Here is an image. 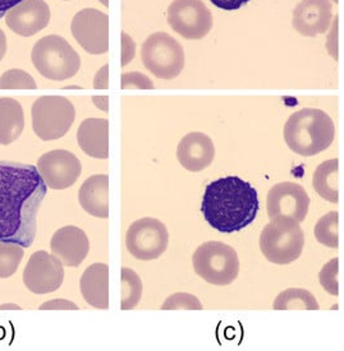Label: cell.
Instances as JSON below:
<instances>
[{
    "label": "cell",
    "instance_id": "obj_1",
    "mask_svg": "<svg viewBox=\"0 0 344 351\" xmlns=\"http://www.w3.org/2000/svg\"><path fill=\"white\" fill-rule=\"evenodd\" d=\"M47 191L38 167L0 162V241L31 247Z\"/></svg>",
    "mask_w": 344,
    "mask_h": 351
},
{
    "label": "cell",
    "instance_id": "obj_2",
    "mask_svg": "<svg viewBox=\"0 0 344 351\" xmlns=\"http://www.w3.org/2000/svg\"><path fill=\"white\" fill-rule=\"evenodd\" d=\"M260 210L257 191L240 176H225L206 186L201 213L219 232L232 234L255 221Z\"/></svg>",
    "mask_w": 344,
    "mask_h": 351
},
{
    "label": "cell",
    "instance_id": "obj_3",
    "mask_svg": "<svg viewBox=\"0 0 344 351\" xmlns=\"http://www.w3.org/2000/svg\"><path fill=\"white\" fill-rule=\"evenodd\" d=\"M283 133L295 154L310 158L330 147L335 137L334 121L324 110L306 108L289 117Z\"/></svg>",
    "mask_w": 344,
    "mask_h": 351
},
{
    "label": "cell",
    "instance_id": "obj_4",
    "mask_svg": "<svg viewBox=\"0 0 344 351\" xmlns=\"http://www.w3.org/2000/svg\"><path fill=\"white\" fill-rule=\"evenodd\" d=\"M305 245V234L299 222L287 216H277L264 228L260 250L265 258L275 265H289L297 261Z\"/></svg>",
    "mask_w": 344,
    "mask_h": 351
},
{
    "label": "cell",
    "instance_id": "obj_5",
    "mask_svg": "<svg viewBox=\"0 0 344 351\" xmlns=\"http://www.w3.org/2000/svg\"><path fill=\"white\" fill-rule=\"evenodd\" d=\"M31 58L38 73L51 81L69 80L81 68L78 53L65 38L58 35H49L38 40Z\"/></svg>",
    "mask_w": 344,
    "mask_h": 351
},
{
    "label": "cell",
    "instance_id": "obj_6",
    "mask_svg": "<svg viewBox=\"0 0 344 351\" xmlns=\"http://www.w3.org/2000/svg\"><path fill=\"white\" fill-rule=\"evenodd\" d=\"M195 272L215 287L232 284L240 274V259L231 245L222 241H206L192 257Z\"/></svg>",
    "mask_w": 344,
    "mask_h": 351
},
{
    "label": "cell",
    "instance_id": "obj_7",
    "mask_svg": "<svg viewBox=\"0 0 344 351\" xmlns=\"http://www.w3.org/2000/svg\"><path fill=\"white\" fill-rule=\"evenodd\" d=\"M141 60L145 68L160 80H174L185 68V50L167 32L150 35L141 47Z\"/></svg>",
    "mask_w": 344,
    "mask_h": 351
},
{
    "label": "cell",
    "instance_id": "obj_8",
    "mask_svg": "<svg viewBox=\"0 0 344 351\" xmlns=\"http://www.w3.org/2000/svg\"><path fill=\"white\" fill-rule=\"evenodd\" d=\"M32 128L38 138L54 141L69 132L76 119L75 105L63 96H43L32 105Z\"/></svg>",
    "mask_w": 344,
    "mask_h": 351
},
{
    "label": "cell",
    "instance_id": "obj_9",
    "mask_svg": "<svg viewBox=\"0 0 344 351\" xmlns=\"http://www.w3.org/2000/svg\"><path fill=\"white\" fill-rule=\"evenodd\" d=\"M168 23L187 40H201L213 28V16L203 0H173L168 8Z\"/></svg>",
    "mask_w": 344,
    "mask_h": 351
},
{
    "label": "cell",
    "instance_id": "obj_10",
    "mask_svg": "<svg viewBox=\"0 0 344 351\" xmlns=\"http://www.w3.org/2000/svg\"><path fill=\"white\" fill-rule=\"evenodd\" d=\"M167 226L152 217L133 222L126 235V245L130 254L140 261L158 259L168 248Z\"/></svg>",
    "mask_w": 344,
    "mask_h": 351
},
{
    "label": "cell",
    "instance_id": "obj_11",
    "mask_svg": "<svg viewBox=\"0 0 344 351\" xmlns=\"http://www.w3.org/2000/svg\"><path fill=\"white\" fill-rule=\"evenodd\" d=\"M72 35L78 45L93 56L109 50V16L102 10L86 8L76 14L71 23Z\"/></svg>",
    "mask_w": 344,
    "mask_h": 351
},
{
    "label": "cell",
    "instance_id": "obj_12",
    "mask_svg": "<svg viewBox=\"0 0 344 351\" xmlns=\"http://www.w3.org/2000/svg\"><path fill=\"white\" fill-rule=\"evenodd\" d=\"M63 280V263L45 250L35 252L23 271L25 287L38 295L54 293L62 287Z\"/></svg>",
    "mask_w": 344,
    "mask_h": 351
},
{
    "label": "cell",
    "instance_id": "obj_13",
    "mask_svg": "<svg viewBox=\"0 0 344 351\" xmlns=\"http://www.w3.org/2000/svg\"><path fill=\"white\" fill-rule=\"evenodd\" d=\"M38 170L47 188L63 191L75 184L82 173V165L75 154L54 149L38 158Z\"/></svg>",
    "mask_w": 344,
    "mask_h": 351
},
{
    "label": "cell",
    "instance_id": "obj_14",
    "mask_svg": "<svg viewBox=\"0 0 344 351\" xmlns=\"http://www.w3.org/2000/svg\"><path fill=\"white\" fill-rule=\"evenodd\" d=\"M310 207V197L302 185L284 182L274 185L268 194V215L292 217L302 222L306 219Z\"/></svg>",
    "mask_w": 344,
    "mask_h": 351
},
{
    "label": "cell",
    "instance_id": "obj_15",
    "mask_svg": "<svg viewBox=\"0 0 344 351\" xmlns=\"http://www.w3.org/2000/svg\"><path fill=\"white\" fill-rule=\"evenodd\" d=\"M51 17L44 0H23L5 14V23L19 36L31 37L47 27Z\"/></svg>",
    "mask_w": 344,
    "mask_h": 351
},
{
    "label": "cell",
    "instance_id": "obj_16",
    "mask_svg": "<svg viewBox=\"0 0 344 351\" xmlns=\"http://www.w3.org/2000/svg\"><path fill=\"white\" fill-rule=\"evenodd\" d=\"M333 7L330 0H301L293 10L292 25L302 36L323 35L330 28Z\"/></svg>",
    "mask_w": 344,
    "mask_h": 351
},
{
    "label": "cell",
    "instance_id": "obj_17",
    "mask_svg": "<svg viewBox=\"0 0 344 351\" xmlns=\"http://www.w3.org/2000/svg\"><path fill=\"white\" fill-rule=\"evenodd\" d=\"M50 248L63 266L78 267L89 254L90 241L82 229L65 226L53 235Z\"/></svg>",
    "mask_w": 344,
    "mask_h": 351
},
{
    "label": "cell",
    "instance_id": "obj_18",
    "mask_svg": "<svg viewBox=\"0 0 344 351\" xmlns=\"http://www.w3.org/2000/svg\"><path fill=\"white\" fill-rule=\"evenodd\" d=\"M177 158L179 164L188 171H201L214 160V143L201 132L188 133L178 145Z\"/></svg>",
    "mask_w": 344,
    "mask_h": 351
},
{
    "label": "cell",
    "instance_id": "obj_19",
    "mask_svg": "<svg viewBox=\"0 0 344 351\" xmlns=\"http://www.w3.org/2000/svg\"><path fill=\"white\" fill-rule=\"evenodd\" d=\"M77 142L90 158H109V121L102 118H89L82 121L77 130Z\"/></svg>",
    "mask_w": 344,
    "mask_h": 351
},
{
    "label": "cell",
    "instance_id": "obj_20",
    "mask_svg": "<svg viewBox=\"0 0 344 351\" xmlns=\"http://www.w3.org/2000/svg\"><path fill=\"white\" fill-rule=\"evenodd\" d=\"M81 294L86 303L96 309L109 308V266L95 263L87 268L80 280Z\"/></svg>",
    "mask_w": 344,
    "mask_h": 351
},
{
    "label": "cell",
    "instance_id": "obj_21",
    "mask_svg": "<svg viewBox=\"0 0 344 351\" xmlns=\"http://www.w3.org/2000/svg\"><path fill=\"white\" fill-rule=\"evenodd\" d=\"M78 201L86 213L93 217H109V176H90L78 192Z\"/></svg>",
    "mask_w": 344,
    "mask_h": 351
},
{
    "label": "cell",
    "instance_id": "obj_22",
    "mask_svg": "<svg viewBox=\"0 0 344 351\" xmlns=\"http://www.w3.org/2000/svg\"><path fill=\"white\" fill-rule=\"evenodd\" d=\"M25 128V112L17 100L0 97V145L8 146L21 137Z\"/></svg>",
    "mask_w": 344,
    "mask_h": 351
},
{
    "label": "cell",
    "instance_id": "obj_23",
    "mask_svg": "<svg viewBox=\"0 0 344 351\" xmlns=\"http://www.w3.org/2000/svg\"><path fill=\"white\" fill-rule=\"evenodd\" d=\"M314 189L321 198L330 204L339 201V161L332 158L317 167L312 178Z\"/></svg>",
    "mask_w": 344,
    "mask_h": 351
},
{
    "label": "cell",
    "instance_id": "obj_24",
    "mask_svg": "<svg viewBox=\"0 0 344 351\" xmlns=\"http://www.w3.org/2000/svg\"><path fill=\"white\" fill-rule=\"evenodd\" d=\"M274 311H319L315 296L305 289H287L282 291L273 305Z\"/></svg>",
    "mask_w": 344,
    "mask_h": 351
},
{
    "label": "cell",
    "instance_id": "obj_25",
    "mask_svg": "<svg viewBox=\"0 0 344 351\" xmlns=\"http://www.w3.org/2000/svg\"><path fill=\"white\" fill-rule=\"evenodd\" d=\"M142 281L130 268H122V311H130L140 303Z\"/></svg>",
    "mask_w": 344,
    "mask_h": 351
},
{
    "label": "cell",
    "instance_id": "obj_26",
    "mask_svg": "<svg viewBox=\"0 0 344 351\" xmlns=\"http://www.w3.org/2000/svg\"><path fill=\"white\" fill-rule=\"evenodd\" d=\"M25 256L23 247L13 241H0V278H10L19 269Z\"/></svg>",
    "mask_w": 344,
    "mask_h": 351
},
{
    "label": "cell",
    "instance_id": "obj_27",
    "mask_svg": "<svg viewBox=\"0 0 344 351\" xmlns=\"http://www.w3.org/2000/svg\"><path fill=\"white\" fill-rule=\"evenodd\" d=\"M315 238L329 248L339 247V213L336 211L328 213L317 221Z\"/></svg>",
    "mask_w": 344,
    "mask_h": 351
},
{
    "label": "cell",
    "instance_id": "obj_28",
    "mask_svg": "<svg viewBox=\"0 0 344 351\" xmlns=\"http://www.w3.org/2000/svg\"><path fill=\"white\" fill-rule=\"evenodd\" d=\"M35 80L22 69H10L0 77V90H35Z\"/></svg>",
    "mask_w": 344,
    "mask_h": 351
},
{
    "label": "cell",
    "instance_id": "obj_29",
    "mask_svg": "<svg viewBox=\"0 0 344 351\" xmlns=\"http://www.w3.org/2000/svg\"><path fill=\"white\" fill-rule=\"evenodd\" d=\"M161 311H203V305L192 294L177 293L168 298L161 305Z\"/></svg>",
    "mask_w": 344,
    "mask_h": 351
},
{
    "label": "cell",
    "instance_id": "obj_30",
    "mask_svg": "<svg viewBox=\"0 0 344 351\" xmlns=\"http://www.w3.org/2000/svg\"><path fill=\"white\" fill-rule=\"evenodd\" d=\"M338 272H339V261L338 258L332 259L328 262L323 269L320 271V284L326 293L330 295L338 296L339 294V282H338Z\"/></svg>",
    "mask_w": 344,
    "mask_h": 351
},
{
    "label": "cell",
    "instance_id": "obj_31",
    "mask_svg": "<svg viewBox=\"0 0 344 351\" xmlns=\"http://www.w3.org/2000/svg\"><path fill=\"white\" fill-rule=\"evenodd\" d=\"M123 90H154V84L148 75L139 72H130L122 75Z\"/></svg>",
    "mask_w": 344,
    "mask_h": 351
},
{
    "label": "cell",
    "instance_id": "obj_32",
    "mask_svg": "<svg viewBox=\"0 0 344 351\" xmlns=\"http://www.w3.org/2000/svg\"><path fill=\"white\" fill-rule=\"evenodd\" d=\"M135 54H136L135 41L130 38V35H127L126 32H122V66L128 64L135 58Z\"/></svg>",
    "mask_w": 344,
    "mask_h": 351
},
{
    "label": "cell",
    "instance_id": "obj_33",
    "mask_svg": "<svg viewBox=\"0 0 344 351\" xmlns=\"http://www.w3.org/2000/svg\"><path fill=\"white\" fill-rule=\"evenodd\" d=\"M210 1L219 10L232 12V10H238L240 8H242L243 5L247 4L250 0H210Z\"/></svg>",
    "mask_w": 344,
    "mask_h": 351
},
{
    "label": "cell",
    "instance_id": "obj_34",
    "mask_svg": "<svg viewBox=\"0 0 344 351\" xmlns=\"http://www.w3.org/2000/svg\"><path fill=\"white\" fill-rule=\"evenodd\" d=\"M109 65H104L102 69L95 75L93 80V87L98 90H106L109 87Z\"/></svg>",
    "mask_w": 344,
    "mask_h": 351
},
{
    "label": "cell",
    "instance_id": "obj_35",
    "mask_svg": "<svg viewBox=\"0 0 344 351\" xmlns=\"http://www.w3.org/2000/svg\"><path fill=\"white\" fill-rule=\"evenodd\" d=\"M38 309L40 311H49V309H75V311H77L78 306L73 304V303H71V302H68V300L56 299V300H51V302L44 303Z\"/></svg>",
    "mask_w": 344,
    "mask_h": 351
},
{
    "label": "cell",
    "instance_id": "obj_36",
    "mask_svg": "<svg viewBox=\"0 0 344 351\" xmlns=\"http://www.w3.org/2000/svg\"><path fill=\"white\" fill-rule=\"evenodd\" d=\"M21 1L23 0H0V19H3L8 13V10L16 7Z\"/></svg>",
    "mask_w": 344,
    "mask_h": 351
},
{
    "label": "cell",
    "instance_id": "obj_37",
    "mask_svg": "<svg viewBox=\"0 0 344 351\" xmlns=\"http://www.w3.org/2000/svg\"><path fill=\"white\" fill-rule=\"evenodd\" d=\"M5 51H7V37L4 35L3 29H0V62L5 56Z\"/></svg>",
    "mask_w": 344,
    "mask_h": 351
},
{
    "label": "cell",
    "instance_id": "obj_38",
    "mask_svg": "<svg viewBox=\"0 0 344 351\" xmlns=\"http://www.w3.org/2000/svg\"><path fill=\"white\" fill-rule=\"evenodd\" d=\"M93 100L100 109L108 111V97H93Z\"/></svg>",
    "mask_w": 344,
    "mask_h": 351
},
{
    "label": "cell",
    "instance_id": "obj_39",
    "mask_svg": "<svg viewBox=\"0 0 344 351\" xmlns=\"http://www.w3.org/2000/svg\"><path fill=\"white\" fill-rule=\"evenodd\" d=\"M0 309L1 311H4V309H16V311H19L21 308H19V305L16 304H4L0 305Z\"/></svg>",
    "mask_w": 344,
    "mask_h": 351
},
{
    "label": "cell",
    "instance_id": "obj_40",
    "mask_svg": "<svg viewBox=\"0 0 344 351\" xmlns=\"http://www.w3.org/2000/svg\"><path fill=\"white\" fill-rule=\"evenodd\" d=\"M104 7H109V0H99Z\"/></svg>",
    "mask_w": 344,
    "mask_h": 351
}]
</instances>
